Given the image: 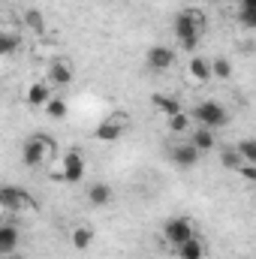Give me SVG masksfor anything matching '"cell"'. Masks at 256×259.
<instances>
[{
  "label": "cell",
  "instance_id": "cell-8",
  "mask_svg": "<svg viewBox=\"0 0 256 259\" xmlns=\"http://www.w3.org/2000/svg\"><path fill=\"white\" fill-rule=\"evenodd\" d=\"M52 81L49 78H42V81H33L30 88H27V106H33V109H46L49 106V100H52Z\"/></svg>",
  "mask_w": 256,
  "mask_h": 259
},
{
  "label": "cell",
  "instance_id": "cell-12",
  "mask_svg": "<svg viewBox=\"0 0 256 259\" xmlns=\"http://www.w3.org/2000/svg\"><path fill=\"white\" fill-rule=\"evenodd\" d=\"M94 136H97V142H118L124 136V121H118V118L103 121L100 127L94 130Z\"/></svg>",
  "mask_w": 256,
  "mask_h": 259
},
{
  "label": "cell",
  "instance_id": "cell-27",
  "mask_svg": "<svg viewBox=\"0 0 256 259\" xmlns=\"http://www.w3.org/2000/svg\"><path fill=\"white\" fill-rule=\"evenodd\" d=\"M238 21H241L244 27L256 30V12H238Z\"/></svg>",
  "mask_w": 256,
  "mask_h": 259
},
{
  "label": "cell",
  "instance_id": "cell-25",
  "mask_svg": "<svg viewBox=\"0 0 256 259\" xmlns=\"http://www.w3.org/2000/svg\"><path fill=\"white\" fill-rule=\"evenodd\" d=\"M166 121H169V130H172V133H187V130H190V115H184V112H181V115H172V118H166Z\"/></svg>",
  "mask_w": 256,
  "mask_h": 259
},
{
  "label": "cell",
  "instance_id": "cell-16",
  "mask_svg": "<svg viewBox=\"0 0 256 259\" xmlns=\"http://www.w3.org/2000/svg\"><path fill=\"white\" fill-rule=\"evenodd\" d=\"M175 253H178V259H205V244H202V238H190L187 244L175 247Z\"/></svg>",
  "mask_w": 256,
  "mask_h": 259
},
{
  "label": "cell",
  "instance_id": "cell-24",
  "mask_svg": "<svg viewBox=\"0 0 256 259\" xmlns=\"http://www.w3.org/2000/svg\"><path fill=\"white\" fill-rule=\"evenodd\" d=\"M15 49H18V33H3V42H0V52H3V58H12L15 55Z\"/></svg>",
  "mask_w": 256,
  "mask_h": 259
},
{
  "label": "cell",
  "instance_id": "cell-5",
  "mask_svg": "<svg viewBox=\"0 0 256 259\" xmlns=\"http://www.w3.org/2000/svg\"><path fill=\"white\" fill-rule=\"evenodd\" d=\"M0 205H3L6 211H27V208H33V196L27 193V190H21V187L6 184V187L0 190Z\"/></svg>",
  "mask_w": 256,
  "mask_h": 259
},
{
  "label": "cell",
  "instance_id": "cell-17",
  "mask_svg": "<svg viewBox=\"0 0 256 259\" xmlns=\"http://www.w3.org/2000/svg\"><path fill=\"white\" fill-rule=\"evenodd\" d=\"M190 142L205 154V151H211L214 148V130H208V127H199V130H193V136H190Z\"/></svg>",
  "mask_w": 256,
  "mask_h": 259
},
{
  "label": "cell",
  "instance_id": "cell-9",
  "mask_svg": "<svg viewBox=\"0 0 256 259\" xmlns=\"http://www.w3.org/2000/svg\"><path fill=\"white\" fill-rule=\"evenodd\" d=\"M199 148L193 145V142H184V145H175L172 148V163L175 166H181V169H193L196 163H199Z\"/></svg>",
  "mask_w": 256,
  "mask_h": 259
},
{
  "label": "cell",
  "instance_id": "cell-21",
  "mask_svg": "<svg viewBox=\"0 0 256 259\" xmlns=\"http://www.w3.org/2000/svg\"><path fill=\"white\" fill-rule=\"evenodd\" d=\"M235 148H238V154H241L244 163H253L256 166V139H241Z\"/></svg>",
  "mask_w": 256,
  "mask_h": 259
},
{
  "label": "cell",
  "instance_id": "cell-23",
  "mask_svg": "<svg viewBox=\"0 0 256 259\" xmlns=\"http://www.w3.org/2000/svg\"><path fill=\"white\" fill-rule=\"evenodd\" d=\"M211 75H217V78H229V75H232V64H229V58H217V61H211Z\"/></svg>",
  "mask_w": 256,
  "mask_h": 259
},
{
  "label": "cell",
  "instance_id": "cell-20",
  "mask_svg": "<svg viewBox=\"0 0 256 259\" xmlns=\"http://www.w3.org/2000/svg\"><path fill=\"white\" fill-rule=\"evenodd\" d=\"M220 160H223V166H226V169H235V172H238V169H241V163H244V160H241V154H238V148H223V151H220Z\"/></svg>",
  "mask_w": 256,
  "mask_h": 259
},
{
  "label": "cell",
  "instance_id": "cell-15",
  "mask_svg": "<svg viewBox=\"0 0 256 259\" xmlns=\"http://www.w3.org/2000/svg\"><path fill=\"white\" fill-rule=\"evenodd\" d=\"M18 229L12 226V223H3L0 226V253H12L15 247H18Z\"/></svg>",
  "mask_w": 256,
  "mask_h": 259
},
{
  "label": "cell",
  "instance_id": "cell-1",
  "mask_svg": "<svg viewBox=\"0 0 256 259\" xmlns=\"http://www.w3.org/2000/svg\"><path fill=\"white\" fill-rule=\"evenodd\" d=\"M175 36L184 46V52H196L199 36H202V15L196 9H181L175 15Z\"/></svg>",
  "mask_w": 256,
  "mask_h": 259
},
{
  "label": "cell",
  "instance_id": "cell-13",
  "mask_svg": "<svg viewBox=\"0 0 256 259\" xmlns=\"http://www.w3.org/2000/svg\"><path fill=\"white\" fill-rule=\"evenodd\" d=\"M151 103L157 106V112L160 115H166V118H172V115H181L184 109H181V100L178 97H166V94H154L151 97Z\"/></svg>",
  "mask_w": 256,
  "mask_h": 259
},
{
  "label": "cell",
  "instance_id": "cell-2",
  "mask_svg": "<svg viewBox=\"0 0 256 259\" xmlns=\"http://www.w3.org/2000/svg\"><path fill=\"white\" fill-rule=\"evenodd\" d=\"M193 121L199 127H208V130H220L229 124V112L217 103V100H205L193 109Z\"/></svg>",
  "mask_w": 256,
  "mask_h": 259
},
{
  "label": "cell",
  "instance_id": "cell-14",
  "mask_svg": "<svg viewBox=\"0 0 256 259\" xmlns=\"http://www.w3.org/2000/svg\"><path fill=\"white\" fill-rule=\"evenodd\" d=\"M88 202H91L94 208H106V205L112 202V187H109V184H103V181L91 184V190H88Z\"/></svg>",
  "mask_w": 256,
  "mask_h": 259
},
{
  "label": "cell",
  "instance_id": "cell-6",
  "mask_svg": "<svg viewBox=\"0 0 256 259\" xmlns=\"http://www.w3.org/2000/svg\"><path fill=\"white\" fill-rule=\"evenodd\" d=\"M61 172H64V181H69V184H78V181L84 178V157H81V151H78V148L66 151Z\"/></svg>",
  "mask_w": 256,
  "mask_h": 259
},
{
  "label": "cell",
  "instance_id": "cell-4",
  "mask_svg": "<svg viewBox=\"0 0 256 259\" xmlns=\"http://www.w3.org/2000/svg\"><path fill=\"white\" fill-rule=\"evenodd\" d=\"M52 151H55V142H52V139H46V136H30V139L21 145V160H24V166H39Z\"/></svg>",
  "mask_w": 256,
  "mask_h": 259
},
{
  "label": "cell",
  "instance_id": "cell-26",
  "mask_svg": "<svg viewBox=\"0 0 256 259\" xmlns=\"http://www.w3.org/2000/svg\"><path fill=\"white\" fill-rule=\"evenodd\" d=\"M238 175H241V178H247V181H256V166H253V163H241Z\"/></svg>",
  "mask_w": 256,
  "mask_h": 259
},
{
  "label": "cell",
  "instance_id": "cell-22",
  "mask_svg": "<svg viewBox=\"0 0 256 259\" xmlns=\"http://www.w3.org/2000/svg\"><path fill=\"white\" fill-rule=\"evenodd\" d=\"M24 24H27L33 33H42V30H46V21H42V15H39L36 9H27V12H24Z\"/></svg>",
  "mask_w": 256,
  "mask_h": 259
},
{
  "label": "cell",
  "instance_id": "cell-11",
  "mask_svg": "<svg viewBox=\"0 0 256 259\" xmlns=\"http://www.w3.org/2000/svg\"><path fill=\"white\" fill-rule=\"evenodd\" d=\"M94 238H97V232H94L88 223H78V226H72V232H69L72 250H78V253H84V250L94 244Z\"/></svg>",
  "mask_w": 256,
  "mask_h": 259
},
{
  "label": "cell",
  "instance_id": "cell-18",
  "mask_svg": "<svg viewBox=\"0 0 256 259\" xmlns=\"http://www.w3.org/2000/svg\"><path fill=\"white\" fill-rule=\"evenodd\" d=\"M187 69H190V75L196 78V81H208V78H211V64H208L205 58H196V55H193Z\"/></svg>",
  "mask_w": 256,
  "mask_h": 259
},
{
  "label": "cell",
  "instance_id": "cell-10",
  "mask_svg": "<svg viewBox=\"0 0 256 259\" xmlns=\"http://www.w3.org/2000/svg\"><path fill=\"white\" fill-rule=\"evenodd\" d=\"M72 78H75V69L66 64V61H52L49 66V81L55 84V88H66V84H72Z\"/></svg>",
  "mask_w": 256,
  "mask_h": 259
},
{
  "label": "cell",
  "instance_id": "cell-3",
  "mask_svg": "<svg viewBox=\"0 0 256 259\" xmlns=\"http://www.w3.org/2000/svg\"><path fill=\"white\" fill-rule=\"evenodd\" d=\"M163 238H166L169 244L181 247V244H187L190 238H196V226H193L190 217H169V220L163 223Z\"/></svg>",
  "mask_w": 256,
  "mask_h": 259
},
{
  "label": "cell",
  "instance_id": "cell-28",
  "mask_svg": "<svg viewBox=\"0 0 256 259\" xmlns=\"http://www.w3.org/2000/svg\"><path fill=\"white\" fill-rule=\"evenodd\" d=\"M241 12H256V0H238Z\"/></svg>",
  "mask_w": 256,
  "mask_h": 259
},
{
  "label": "cell",
  "instance_id": "cell-7",
  "mask_svg": "<svg viewBox=\"0 0 256 259\" xmlns=\"http://www.w3.org/2000/svg\"><path fill=\"white\" fill-rule=\"evenodd\" d=\"M145 64L151 66L154 72H166L169 66L175 64V52L169 46H151L148 55H145Z\"/></svg>",
  "mask_w": 256,
  "mask_h": 259
},
{
  "label": "cell",
  "instance_id": "cell-19",
  "mask_svg": "<svg viewBox=\"0 0 256 259\" xmlns=\"http://www.w3.org/2000/svg\"><path fill=\"white\" fill-rule=\"evenodd\" d=\"M46 115H49L52 121H64V118H66V100L52 97V100H49V106H46Z\"/></svg>",
  "mask_w": 256,
  "mask_h": 259
}]
</instances>
